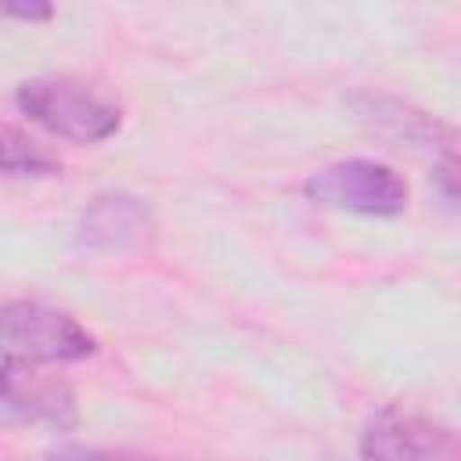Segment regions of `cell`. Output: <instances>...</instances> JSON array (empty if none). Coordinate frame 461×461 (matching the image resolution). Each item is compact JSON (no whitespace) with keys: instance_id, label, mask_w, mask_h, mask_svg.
I'll return each mask as SVG.
<instances>
[{"instance_id":"30bf717a","label":"cell","mask_w":461,"mask_h":461,"mask_svg":"<svg viewBox=\"0 0 461 461\" xmlns=\"http://www.w3.org/2000/svg\"><path fill=\"white\" fill-rule=\"evenodd\" d=\"M0 14L25 18V22H43V18H50V7L47 4H0Z\"/></svg>"},{"instance_id":"8992f818","label":"cell","mask_w":461,"mask_h":461,"mask_svg":"<svg viewBox=\"0 0 461 461\" xmlns=\"http://www.w3.org/2000/svg\"><path fill=\"white\" fill-rule=\"evenodd\" d=\"M353 112L364 126H371L378 137L407 144L414 151H432L443 158H454V130L447 122H439L436 115L400 101V97H385V94H357Z\"/></svg>"},{"instance_id":"6da1fadb","label":"cell","mask_w":461,"mask_h":461,"mask_svg":"<svg viewBox=\"0 0 461 461\" xmlns=\"http://www.w3.org/2000/svg\"><path fill=\"white\" fill-rule=\"evenodd\" d=\"M14 101H18L22 115H29L36 126H43L54 137L76 140V144L108 140L122 126L119 104H112L108 97L94 94L90 86H83L76 79H58V76L25 79L14 94Z\"/></svg>"},{"instance_id":"277c9868","label":"cell","mask_w":461,"mask_h":461,"mask_svg":"<svg viewBox=\"0 0 461 461\" xmlns=\"http://www.w3.org/2000/svg\"><path fill=\"white\" fill-rule=\"evenodd\" d=\"M457 436L425 414L385 407L360 436V461H457Z\"/></svg>"},{"instance_id":"ba28073f","label":"cell","mask_w":461,"mask_h":461,"mask_svg":"<svg viewBox=\"0 0 461 461\" xmlns=\"http://www.w3.org/2000/svg\"><path fill=\"white\" fill-rule=\"evenodd\" d=\"M0 173L4 176H54L61 173V158L47 151L40 140L22 133L18 126L0 122Z\"/></svg>"},{"instance_id":"3957f363","label":"cell","mask_w":461,"mask_h":461,"mask_svg":"<svg viewBox=\"0 0 461 461\" xmlns=\"http://www.w3.org/2000/svg\"><path fill=\"white\" fill-rule=\"evenodd\" d=\"M306 198L328 209H349V212H367V216H396L407 209L411 187L407 180L371 158H346L317 169L303 184Z\"/></svg>"},{"instance_id":"9c48e42d","label":"cell","mask_w":461,"mask_h":461,"mask_svg":"<svg viewBox=\"0 0 461 461\" xmlns=\"http://www.w3.org/2000/svg\"><path fill=\"white\" fill-rule=\"evenodd\" d=\"M43 461H169V457L137 454V450H108V447H58Z\"/></svg>"},{"instance_id":"5b68a950","label":"cell","mask_w":461,"mask_h":461,"mask_svg":"<svg viewBox=\"0 0 461 461\" xmlns=\"http://www.w3.org/2000/svg\"><path fill=\"white\" fill-rule=\"evenodd\" d=\"M0 414L14 421L72 429L76 425V396L68 382L40 371V364L7 357L0 364Z\"/></svg>"},{"instance_id":"52a82bcc","label":"cell","mask_w":461,"mask_h":461,"mask_svg":"<svg viewBox=\"0 0 461 461\" xmlns=\"http://www.w3.org/2000/svg\"><path fill=\"white\" fill-rule=\"evenodd\" d=\"M151 234V209L126 191L97 194L79 220V245L90 252H133L144 249Z\"/></svg>"},{"instance_id":"7a4b0ae2","label":"cell","mask_w":461,"mask_h":461,"mask_svg":"<svg viewBox=\"0 0 461 461\" xmlns=\"http://www.w3.org/2000/svg\"><path fill=\"white\" fill-rule=\"evenodd\" d=\"M0 349L29 364H72L97 349V339L65 310L36 299L0 303Z\"/></svg>"}]
</instances>
